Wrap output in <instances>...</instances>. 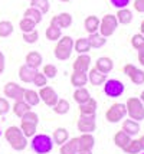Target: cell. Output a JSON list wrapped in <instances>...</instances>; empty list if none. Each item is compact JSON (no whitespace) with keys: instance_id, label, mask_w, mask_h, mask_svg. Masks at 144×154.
Segmentation results:
<instances>
[{"instance_id":"6da1fadb","label":"cell","mask_w":144,"mask_h":154,"mask_svg":"<svg viewBox=\"0 0 144 154\" xmlns=\"http://www.w3.org/2000/svg\"><path fill=\"white\" fill-rule=\"evenodd\" d=\"M5 138L9 143V146L16 151H23L28 147V138L23 135L20 127H16V125L7 127L5 131Z\"/></svg>"},{"instance_id":"7a4b0ae2","label":"cell","mask_w":144,"mask_h":154,"mask_svg":"<svg viewBox=\"0 0 144 154\" xmlns=\"http://www.w3.org/2000/svg\"><path fill=\"white\" fill-rule=\"evenodd\" d=\"M56 42H58V43H56V46L54 48L55 58L59 60L69 59L71 55H72V51H74V38L65 35V36H61Z\"/></svg>"},{"instance_id":"3957f363","label":"cell","mask_w":144,"mask_h":154,"mask_svg":"<svg viewBox=\"0 0 144 154\" xmlns=\"http://www.w3.org/2000/svg\"><path fill=\"white\" fill-rule=\"evenodd\" d=\"M30 147L36 154H48L54 148V140L48 134H35L30 141Z\"/></svg>"},{"instance_id":"277c9868","label":"cell","mask_w":144,"mask_h":154,"mask_svg":"<svg viewBox=\"0 0 144 154\" xmlns=\"http://www.w3.org/2000/svg\"><path fill=\"white\" fill-rule=\"evenodd\" d=\"M125 108H127V114H128V117L131 120L137 121V122L144 120V104L140 101V98L130 97L127 100Z\"/></svg>"},{"instance_id":"5b68a950","label":"cell","mask_w":144,"mask_h":154,"mask_svg":"<svg viewBox=\"0 0 144 154\" xmlns=\"http://www.w3.org/2000/svg\"><path fill=\"white\" fill-rule=\"evenodd\" d=\"M118 25L120 23L117 20L115 14L108 13V14H105L103 19H100V29H98V32L103 35L104 38H110V36H112V35L115 33Z\"/></svg>"},{"instance_id":"8992f818","label":"cell","mask_w":144,"mask_h":154,"mask_svg":"<svg viewBox=\"0 0 144 154\" xmlns=\"http://www.w3.org/2000/svg\"><path fill=\"white\" fill-rule=\"evenodd\" d=\"M127 115V108H125V104H121V102H115L112 104L107 112H105V120L111 122V124H117L121 120H124V117Z\"/></svg>"},{"instance_id":"52a82bcc","label":"cell","mask_w":144,"mask_h":154,"mask_svg":"<svg viewBox=\"0 0 144 154\" xmlns=\"http://www.w3.org/2000/svg\"><path fill=\"white\" fill-rule=\"evenodd\" d=\"M124 84L118 79H107L104 82V92L110 98H118L124 94Z\"/></svg>"},{"instance_id":"ba28073f","label":"cell","mask_w":144,"mask_h":154,"mask_svg":"<svg viewBox=\"0 0 144 154\" xmlns=\"http://www.w3.org/2000/svg\"><path fill=\"white\" fill-rule=\"evenodd\" d=\"M76 128L81 133H94L97 130V121H95V114L92 115H81L76 121Z\"/></svg>"},{"instance_id":"9c48e42d","label":"cell","mask_w":144,"mask_h":154,"mask_svg":"<svg viewBox=\"0 0 144 154\" xmlns=\"http://www.w3.org/2000/svg\"><path fill=\"white\" fill-rule=\"evenodd\" d=\"M3 92H5V97H7V98H10L13 101H19V100H23L25 88L20 87L16 82H7L5 85V88H3Z\"/></svg>"},{"instance_id":"30bf717a","label":"cell","mask_w":144,"mask_h":154,"mask_svg":"<svg viewBox=\"0 0 144 154\" xmlns=\"http://www.w3.org/2000/svg\"><path fill=\"white\" fill-rule=\"evenodd\" d=\"M38 94H39L41 101H43L48 107H54L56 102H58V100H59V98H58V94H56V91L52 87H49V85L42 87L41 91H39Z\"/></svg>"},{"instance_id":"8fae6325","label":"cell","mask_w":144,"mask_h":154,"mask_svg":"<svg viewBox=\"0 0 144 154\" xmlns=\"http://www.w3.org/2000/svg\"><path fill=\"white\" fill-rule=\"evenodd\" d=\"M72 25V14L68 12H62L51 19V26H55L58 29H66Z\"/></svg>"},{"instance_id":"7c38bea8","label":"cell","mask_w":144,"mask_h":154,"mask_svg":"<svg viewBox=\"0 0 144 154\" xmlns=\"http://www.w3.org/2000/svg\"><path fill=\"white\" fill-rule=\"evenodd\" d=\"M72 68H74V71H78V72H88L91 68V56L88 54L78 55L72 63Z\"/></svg>"},{"instance_id":"4fadbf2b","label":"cell","mask_w":144,"mask_h":154,"mask_svg":"<svg viewBox=\"0 0 144 154\" xmlns=\"http://www.w3.org/2000/svg\"><path fill=\"white\" fill-rule=\"evenodd\" d=\"M87 75H88V82L91 85H94V87H100V85H103L104 82L107 81V75L103 74V72H100L95 66L92 68V69L89 68V71L87 72Z\"/></svg>"},{"instance_id":"5bb4252c","label":"cell","mask_w":144,"mask_h":154,"mask_svg":"<svg viewBox=\"0 0 144 154\" xmlns=\"http://www.w3.org/2000/svg\"><path fill=\"white\" fill-rule=\"evenodd\" d=\"M78 138V148L79 150H92L95 146V138L91 133H81Z\"/></svg>"},{"instance_id":"9a60e30c","label":"cell","mask_w":144,"mask_h":154,"mask_svg":"<svg viewBox=\"0 0 144 154\" xmlns=\"http://www.w3.org/2000/svg\"><path fill=\"white\" fill-rule=\"evenodd\" d=\"M95 68L100 71V72H103V74H110L111 71H112V68H114V62L111 58L108 56H101V58H98L95 62Z\"/></svg>"},{"instance_id":"2e32d148","label":"cell","mask_w":144,"mask_h":154,"mask_svg":"<svg viewBox=\"0 0 144 154\" xmlns=\"http://www.w3.org/2000/svg\"><path fill=\"white\" fill-rule=\"evenodd\" d=\"M36 72H38V69L30 68V66H28V65L25 63V65H22V66L19 68V78H20L22 82H25V84H30V82L33 81Z\"/></svg>"},{"instance_id":"e0dca14e","label":"cell","mask_w":144,"mask_h":154,"mask_svg":"<svg viewBox=\"0 0 144 154\" xmlns=\"http://www.w3.org/2000/svg\"><path fill=\"white\" fill-rule=\"evenodd\" d=\"M78 108H79V114H81V115H92V114H95V112H97L98 102H97V100H94V98L91 97L87 102L79 104V105H78Z\"/></svg>"},{"instance_id":"ac0fdd59","label":"cell","mask_w":144,"mask_h":154,"mask_svg":"<svg viewBox=\"0 0 144 154\" xmlns=\"http://www.w3.org/2000/svg\"><path fill=\"white\" fill-rule=\"evenodd\" d=\"M71 84H72V87H75V88L85 87V85L88 84V75H87V72L74 71V72L71 74Z\"/></svg>"},{"instance_id":"d6986e66","label":"cell","mask_w":144,"mask_h":154,"mask_svg":"<svg viewBox=\"0 0 144 154\" xmlns=\"http://www.w3.org/2000/svg\"><path fill=\"white\" fill-rule=\"evenodd\" d=\"M78 138L74 137L71 140H66L63 144L61 146V150H59V154H76L78 153Z\"/></svg>"},{"instance_id":"ffe728a7","label":"cell","mask_w":144,"mask_h":154,"mask_svg":"<svg viewBox=\"0 0 144 154\" xmlns=\"http://www.w3.org/2000/svg\"><path fill=\"white\" fill-rule=\"evenodd\" d=\"M25 62H26V65L30 68H35V69H38V68L42 65V62H43V58H42V55L38 52V51H32V52H29L26 55V58H25Z\"/></svg>"},{"instance_id":"44dd1931","label":"cell","mask_w":144,"mask_h":154,"mask_svg":"<svg viewBox=\"0 0 144 154\" xmlns=\"http://www.w3.org/2000/svg\"><path fill=\"white\" fill-rule=\"evenodd\" d=\"M30 109H32V107L29 105L26 101H23V100L14 101L13 107H12V111H13V114L16 115V117H19V118H22V117L26 114L28 111H30Z\"/></svg>"},{"instance_id":"7402d4cb","label":"cell","mask_w":144,"mask_h":154,"mask_svg":"<svg viewBox=\"0 0 144 154\" xmlns=\"http://www.w3.org/2000/svg\"><path fill=\"white\" fill-rule=\"evenodd\" d=\"M121 130L125 131L130 137H133V135H137L138 133H140V124H138L137 121L128 118V120L123 121V128H121Z\"/></svg>"},{"instance_id":"603a6c76","label":"cell","mask_w":144,"mask_h":154,"mask_svg":"<svg viewBox=\"0 0 144 154\" xmlns=\"http://www.w3.org/2000/svg\"><path fill=\"white\" fill-rule=\"evenodd\" d=\"M84 27H85V30L88 32V33H95L98 32V29H100V17L95 16V14H91L88 16L85 22H84Z\"/></svg>"},{"instance_id":"cb8c5ba5","label":"cell","mask_w":144,"mask_h":154,"mask_svg":"<svg viewBox=\"0 0 144 154\" xmlns=\"http://www.w3.org/2000/svg\"><path fill=\"white\" fill-rule=\"evenodd\" d=\"M131 137L125 131H123V130H120V131H117L115 134H114V137H112V141H114V144H115L118 148H121L123 150L128 143H130Z\"/></svg>"},{"instance_id":"d4e9b609","label":"cell","mask_w":144,"mask_h":154,"mask_svg":"<svg viewBox=\"0 0 144 154\" xmlns=\"http://www.w3.org/2000/svg\"><path fill=\"white\" fill-rule=\"evenodd\" d=\"M74 51L78 55L81 54H88L91 51V45L88 42V38H79V39L74 40Z\"/></svg>"},{"instance_id":"484cf974","label":"cell","mask_w":144,"mask_h":154,"mask_svg":"<svg viewBox=\"0 0 144 154\" xmlns=\"http://www.w3.org/2000/svg\"><path fill=\"white\" fill-rule=\"evenodd\" d=\"M115 17L118 20V23H121V25H130L131 20H133V12H131L128 7H123V9H118Z\"/></svg>"},{"instance_id":"4316f807","label":"cell","mask_w":144,"mask_h":154,"mask_svg":"<svg viewBox=\"0 0 144 154\" xmlns=\"http://www.w3.org/2000/svg\"><path fill=\"white\" fill-rule=\"evenodd\" d=\"M68 138H69V133H68V130L63 127L56 128L55 131H54V134H52L54 144H58V146H62Z\"/></svg>"},{"instance_id":"83f0119b","label":"cell","mask_w":144,"mask_h":154,"mask_svg":"<svg viewBox=\"0 0 144 154\" xmlns=\"http://www.w3.org/2000/svg\"><path fill=\"white\" fill-rule=\"evenodd\" d=\"M88 42H89V45H91V48L100 49V48H103L107 43V38H104L100 32H95V33H89Z\"/></svg>"},{"instance_id":"f1b7e54d","label":"cell","mask_w":144,"mask_h":154,"mask_svg":"<svg viewBox=\"0 0 144 154\" xmlns=\"http://www.w3.org/2000/svg\"><path fill=\"white\" fill-rule=\"evenodd\" d=\"M89 98H91V94H89V91L85 87L76 88L75 92H74V101H75L78 105H79V104H84V102H87Z\"/></svg>"},{"instance_id":"f546056e","label":"cell","mask_w":144,"mask_h":154,"mask_svg":"<svg viewBox=\"0 0 144 154\" xmlns=\"http://www.w3.org/2000/svg\"><path fill=\"white\" fill-rule=\"evenodd\" d=\"M23 101H26L30 107H35L41 102V98H39V94L33 91V89H25L23 92Z\"/></svg>"},{"instance_id":"4dcf8cb0","label":"cell","mask_w":144,"mask_h":154,"mask_svg":"<svg viewBox=\"0 0 144 154\" xmlns=\"http://www.w3.org/2000/svg\"><path fill=\"white\" fill-rule=\"evenodd\" d=\"M123 151L125 154H140L143 151V148H141V144H140L138 138H131L130 143L123 148Z\"/></svg>"},{"instance_id":"1f68e13d","label":"cell","mask_w":144,"mask_h":154,"mask_svg":"<svg viewBox=\"0 0 144 154\" xmlns=\"http://www.w3.org/2000/svg\"><path fill=\"white\" fill-rule=\"evenodd\" d=\"M52 109H54V112L58 115H65L69 112V109H71V105H69V102L66 100H62V98H59L58 100V102H56L55 105L52 107Z\"/></svg>"},{"instance_id":"d6a6232c","label":"cell","mask_w":144,"mask_h":154,"mask_svg":"<svg viewBox=\"0 0 144 154\" xmlns=\"http://www.w3.org/2000/svg\"><path fill=\"white\" fill-rule=\"evenodd\" d=\"M36 128H38L36 124L26 122V121H20V130L26 138H32V137L36 134Z\"/></svg>"},{"instance_id":"836d02e7","label":"cell","mask_w":144,"mask_h":154,"mask_svg":"<svg viewBox=\"0 0 144 154\" xmlns=\"http://www.w3.org/2000/svg\"><path fill=\"white\" fill-rule=\"evenodd\" d=\"M42 12H39L38 9H35V7H29V9H26L25 10V14H23V17H28V19H30L32 22H35L36 25L38 23H41L42 22Z\"/></svg>"},{"instance_id":"e575fe53","label":"cell","mask_w":144,"mask_h":154,"mask_svg":"<svg viewBox=\"0 0 144 154\" xmlns=\"http://www.w3.org/2000/svg\"><path fill=\"white\" fill-rule=\"evenodd\" d=\"M29 2H30V7L38 9L42 13H48L49 9H51L49 0H29Z\"/></svg>"},{"instance_id":"d590c367","label":"cell","mask_w":144,"mask_h":154,"mask_svg":"<svg viewBox=\"0 0 144 154\" xmlns=\"http://www.w3.org/2000/svg\"><path fill=\"white\" fill-rule=\"evenodd\" d=\"M13 23L9 20H2L0 22V38H7L13 33Z\"/></svg>"},{"instance_id":"8d00e7d4","label":"cell","mask_w":144,"mask_h":154,"mask_svg":"<svg viewBox=\"0 0 144 154\" xmlns=\"http://www.w3.org/2000/svg\"><path fill=\"white\" fill-rule=\"evenodd\" d=\"M19 27H20L22 33H28V32H32V30H35L36 23H35V22H32L30 19H28V17H23V19L19 22Z\"/></svg>"},{"instance_id":"74e56055","label":"cell","mask_w":144,"mask_h":154,"mask_svg":"<svg viewBox=\"0 0 144 154\" xmlns=\"http://www.w3.org/2000/svg\"><path fill=\"white\" fill-rule=\"evenodd\" d=\"M45 35H46V39L51 40V42H55V40H58L62 36L61 29H58V27H55V26H51V25H49V27L46 29V33Z\"/></svg>"},{"instance_id":"f35d334b","label":"cell","mask_w":144,"mask_h":154,"mask_svg":"<svg viewBox=\"0 0 144 154\" xmlns=\"http://www.w3.org/2000/svg\"><path fill=\"white\" fill-rule=\"evenodd\" d=\"M128 78H130V81L133 82V84H136V85H141V84H144V71L136 68V71H134Z\"/></svg>"},{"instance_id":"ab89813d","label":"cell","mask_w":144,"mask_h":154,"mask_svg":"<svg viewBox=\"0 0 144 154\" xmlns=\"http://www.w3.org/2000/svg\"><path fill=\"white\" fill-rule=\"evenodd\" d=\"M42 74L45 75L48 79H52L58 74V68L55 65H52V63H48V65H45V66L42 68Z\"/></svg>"},{"instance_id":"60d3db41","label":"cell","mask_w":144,"mask_h":154,"mask_svg":"<svg viewBox=\"0 0 144 154\" xmlns=\"http://www.w3.org/2000/svg\"><path fill=\"white\" fill-rule=\"evenodd\" d=\"M32 84H33L35 87L42 88V87H45V85H48V78L42 74V72H36L33 81H32Z\"/></svg>"},{"instance_id":"b9f144b4","label":"cell","mask_w":144,"mask_h":154,"mask_svg":"<svg viewBox=\"0 0 144 154\" xmlns=\"http://www.w3.org/2000/svg\"><path fill=\"white\" fill-rule=\"evenodd\" d=\"M38 39H39V32H38L36 29L32 30V32H28V33H23V40H25L26 43H29V45L36 43Z\"/></svg>"},{"instance_id":"7bdbcfd3","label":"cell","mask_w":144,"mask_h":154,"mask_svg":"<svg viewBox=\"0 0 144 154\" xmlns=\"http://www.w3.org/2000/svg\"><path fill=\"white\" fill-rule=\"evenodd\" d=\"M131 46L134 48L136 51L140 49L141 46H144V36L141 33H136L131 36Z\"/></svg>"},{"instance_id":"ee69618b","label":"cell","mask_w":144,"mask_h":154,"mask_svg":"<svg viewBox=\"0 0 144 154\" xmlns=\"http://www.w3.org/2000/svg\"><path fill=\"white\" fill-rule=\"evenodd\" d=\"M20 121H26V122H32V124H36V125H38V124H39V115L30 109V111H28L26 114L22 117Z\"/></svg>"},{"instance_id":"f6af8a7d","label":"cell","mask_w":144,"mask_h":154,"mask_svg":"<svg viewBox=\"0 0 144 154\" xmlns=\"http://www.w3.org/2000/svg\"><path fill=\"white\" fill-rule=\"evenodd\" d=\"M9 111H10V104H9L7 98L0 97V115H6Z\"/></svg>"},{"instance_id":"bcb514c9","label":"cell","mask_w":144,"mask_h":154,"mask_svg":"<svg viewBox=\"0 0 144 154\" xmlns=\"http://www.w3.org/2000/svg\"><path fill=\"white\" fill-rule=\"evenodd\" d=\"M131 0H110V3L115 9H123V7H127L130 5Z\"/></svg>"},{"instance_id":"7dc6e473","label":"cell","mask_w":144,"mask_h":154,"mask_svg":"<svg viewBox=\"0 0 144 154\" xmlns=\"http://www.w3.org/2000/svg\"><path fill=\"white\" fill-rule=\"evenodd\" d=\"M134 10L138 13H144V0H134Z\"/></svg>"},{"instance_id":"c3c4849f","label":"cell","mask_w":144,"mask_h":154,"mask_svg":"<svg viewBox=\"0 0 144 154\" xmlns=\"http://www.w3.org/2000/svg\"><path fill=\"white\" fill-rule=\"evenodd\" d=\"M137 55H138V63L144 66V46L137 49Z\"/></svg>"},{"instance_id":"681fc988","label":"cell","mask_w":144,"mask_h":154,"mask_svg":"<svg viewBox=\"0 0 144 154\" xmlns=\"http://www.w3.org/2000/svg\"><path fill=\"white\" fill-rule=\"evenodd\" d=\"M5 66H6V60H5V55L0 52V75L5 72Z\"/></svg>"},{"instance_id":"f907efd6","label":"cell","mask_w":144,"mask_h":154,"mask_svg":"<svg viewBox=\"0 0 144 154\" xmlns=\"http://www.w3.org/2000/svg\"><path fill=\"white\" fill-rule=\"evenodd\" d=\"M76 154H92V150H78Z\"/></svg>"},{"instance_id":"816d5d0a","label":"cell","mask_w":144,"mask_h":154,"mask_svg":"<svg viewBox=\"0 0 144 154\" xmlns=\"http://www.w3.org/2000/svg\"><path fill=\"white\" fill-rule=\"evenodd\" d=\"M138 141H140V144H141V148H143V151H144V134L138 138Z\"/></svg>"},{"instance_id":"f5cc1de1","label":"cell","mask_w":144,"mask_h":154,"mask_svg":"<svg viewBox=\"0 0 144 154\" xmlns=\"http://www.w3.org/2000/svg\"><path fill=\"white\" fill-rule=\"evenodd\" d=\"M140 33L144 36V22H141V26H140Z\"/></svg>"},{"instance_id":"db71d44e","label":"cell","mask_w":144,"mask_h":154,"mask_svg":"<svg viewBox=\"0 0 144 154\" xmlns=\"http://www.w3.org/2000/svg\"><path fill=\"white\" fill-rule=\"evenodd\" d=\"M140 101H141V102L144 104V91L141 92V94H140Z\"/></svg>"},{"instance_id":"11a10c76","label":"cell","mask_w":144,"mask_h":154,"mask_svg":"<svg viewBox=\"0 0 144 154\" xmlns=\"http://www.w3.org/2000/svg\"><path fill=\"white\" fill-rule=\"evenodd\" d=\"M59 2H63V3H66V2H71V0H59Z\"/></svg>"},{"instance_id":"9f6ffc18","label":"cell","mask_w":144,"mask_h":154,"mask_svg":"<svg viewBox=\"0 0 144 154\" xmlns=\"http://www.w3.org/2000/svg\"><path fill=\"white\" fill-rule=\"evenodd\" d=\"M0 135H2V130H0Z\"/></svg>"},{"instance_id":"6f0895ef","label":"cell","mask_w":144,"mask_h":154,"mask_svg":"<svg viewBox=\"0 0 144 154\" xmlns=\"http://www.w3.org/2000/svg\"><path fill=\"white\" fill-rule=\"evenodd\" d=\"M140 154H144V153H140Z\"/></svg>"},{"instance_id":"680465c9","label":"cell","mask_w":144,"mask_h":154,"mask_svg":"<svg viewBox=\"0 0 144 154\" xmlns=\"http://www.w3.org/2000/svg\"><path fill=\"white\" fill-rule=\"evenodd\" d=\"M143 22H144V20H143Z\"/></svg>"}]
</instances>
